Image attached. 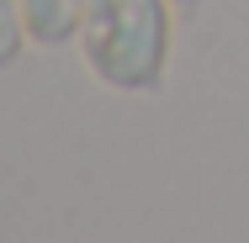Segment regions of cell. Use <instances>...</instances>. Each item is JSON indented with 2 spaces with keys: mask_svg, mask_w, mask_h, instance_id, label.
Here are the masks:
<instances>
[{
  "mask_svg": "<svg viewBox=\"0 0 249 243\" xmlns=\"http://www.w3.org/2000/svg\"><path fill=\"white\" fill-rule=\"evenodd\" d=\"M164 53V21L154 0H96L90 58L117 85H154Z\"/></svg>",
  "mask_w": 249,
  "mask_h": 243,
  "instance_id": "obj_1",
  "label": "cell"
},
{
  "mask_svg": "<svg viewBox=\"0 0 249 243\" xmlns=\"http://www.w3.org/2000/svg\"><path fill=\"white\" fill-rule=\"evenodd\" d=\"M27 11H32V27L43 43L69 37V27H74V0H27Z\"/></svg>",
  "mask_w": 249,
  "mask_h": 243,
  "instance_id": "obj_2",
  "label": "cell"
}]
</instances>
